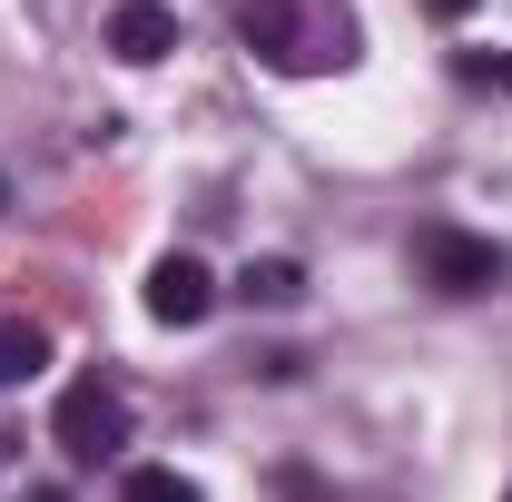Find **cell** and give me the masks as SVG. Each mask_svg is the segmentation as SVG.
Listing matches in <instances>:
<instances>
[{
	"instance_id": "obj_4",
	"label": "cell",
	"mask_w": 512,
	"mask_h": 502,
	"mask_svg": "<svg viewBox=\"0 0 512 502\" xmlns=\"http://www.w3.org/2000/svg\"><path fill=\"white\" fill-rule=\"evenodd\" d=\"M109 50H119L128 69H158L178 50V10H168V0H119V10H109Z\"/></svg>"
},
{
	"instance_id": "obj_2",
	"label": "cell",
	"mask_w": 512,
	"mask_h": 502,
	"mask_svg": "<svg viewBox=\"0 0 512 502\" xmlns=\"http://www.w3.org/2000/svg\"><path fill=\"white\" fill-rule=\"evenodd\" d=\"M414 266H424L444 296H483V286H503V247H493V237H463V227H424V237H414Z\"/></svg>"
},
{
	"instance_id": "obj_5",
	"label": "cell",
	"mask_w": 512,
	"mask_h": 502,
	"mask_svg": "<svg viewBox=\"0 0 512 502\" xmlns=\"http://www.w3.org/2000/svg\"><path fill=\"white\" fill-rule=\"evenodd\" d=\"M50 365V335L40 325H0V384H30Z\"/></svg>"
},
{
	"instance_id": "obj_6",
	"label": "cell",
	"mask_w": 512,
	"mask_h": 502,
	"mask_svg": "<svg viewBox=\"0 0 512 502\" xmlns=\"http://www.w3.org/2000/svg\"><path fill=\"white\" fill-rule=\"evenodd\" d=\"M119 502H197V483H188V473H168V463H128Z\"/></svg>"
},
{
	"instance_id": "obj_1",
	"label": "cell",
	"mask_w": 512,
	"mask_h": 502,
	"mask_svg": "<svg viewBox=\"0 0 512 502\" xmlns=\"http://www.w3.org/2000/svg\"><path fill=\"white\" fill-rule=\"evenodd\" d=\"M50 434H60L69 463H109V453L128 443V404H119L99 375H79V384L60 394V414H50Z\"/></svg>"
},
{
	"instance_id": "obj_8",
	"label": "cell",
	"mask_w": 512,
	"mask_h": 502,
	"mask_svg": "<svg viewBox=\"0 0 512 502\" xmlns=\"http://www.w3.org/2000/svg\"><path fill=\"white\" fill-rule=\"evenodd\" d=\"M30 502H60V493H30Z\"/></svg>"
},
{
	"instance_id": "obj_3",
	"label": "cell",
	"mask_w": 512,
	"mask_h": 502,
	"mask_svg": "<svg viewBox=\"0 0 512 502\" xmlns=\"http://www.w3.org/2000/svg\"><path fill=\"white\" fill-rule=\"evenodd\" d=\"M207 306H217V276L197 256H158L148 266V315L158 325H207Z\"/></svg>"
},
{
	"instance_id": "obj_9",
	"label": "cell",
	"mask_w": 512,
	"mask_h": 502,
	"mask_svg": "<svg viewBox=\"0 0 512 502\" xmlns=\"http://www.w3.org/2000/svg\"><path fill=\"white\" fill-rule=\"evenodd\" d=\"M0 207H10V188H0Z\"/></svg>"
},
{
	"instance_id": "obj_7",
	"label": "cell",
	"mask_w": 512,
	"mask_h": 502,
	"mask_svg": "<svg viewBox=\"0 0 512 502\" xmlns=\"http://www.w3.org/2000/svg\"><path fill=\"white\" fill-rule=\"evenodd\" d=\"M247 296H266V306H296V296H306V276H296L286 256H266V266H247Z\"/></svg>"
}]
</instances>
